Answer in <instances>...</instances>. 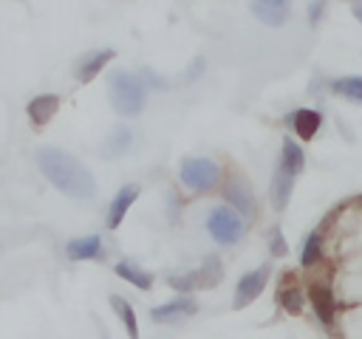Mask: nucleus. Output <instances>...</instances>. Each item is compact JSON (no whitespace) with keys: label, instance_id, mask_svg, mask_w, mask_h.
<instances>
[{"label":"nucleus","instance_id":"obj_1","mask_svg":"<svg viewBox=\"0 0 362 339\" xmlns=\"http://www.w3.org/2000/svg\"><path fill=\"white\" fill-rule=\"evenodd\" d=\"M34 161H37L40 172H42L59 192H65V195H71V198H79V201L96 195V181H93L90 170H88L79 158H74L71 153L45 144V147H37Z\"/></svg>","mask_w":362,"mask_h":339},{"label":"nucleus","instance_id":"obj_2","mask_svg":"<svg viewBox=\"0 0 362 339\" xmlns=\"http://www.w3.org/2000/svg\"><path fill=\"white\" fill-rule=\"evenodd\" d=\"M107 96L119 116H139L147 105V85L139 73L130 71H110L107 76Z\"/></svg>","mask_w":362,"mask_h":339},{"label":"nucleus","instance_id":"obj_3","mask_svg":"<svg viewBox=\"0 0 362 339\" xmlns=\"http://www.w3.org/2000/svg\"><path fill=\"white\" fill-rule=\"evenodd\" d=\"M178 181L195 195H209L221 189L223 172L212 158H184L178 167Z\"/></svg>","mask_w":362,"mask_h":339},{"label":"nucleus","instance_id":"obj_4","mask_svg":"<svg viewBox=\"0 0 362 339\" xmlns=\"http://www.w3.org/2000/svg\"><path fill=\"white\" fill-rule=\"evenodd\" d=\"M246 220L226 203L212 206L206 215V232L218 246H238L246 237Z\"/></svg>","mask_w":362,"mask_h":339},{"label":"nucleus","instance_id":"obj_5","mask_svg":"<svg viewBox=\"0 0 362 339\" xmlns=\"http://www.w3.org/2000/svg\"><path fill=\"white\" fill-rule=\"evenodd\" d=\"M305 297L311 302V311L314 316L325 325V328H334L337 325V291L331 285V277H308L305 282Z\"/></svg>","mask_w":362,"mask_h":339},{"label":"nucleus","instance_id":"obj_6","mask_svg":"<svg viewBox=\"0 0 362 339\" xmlns=\"http://www.w3.org/2000/svg\"><path fill=\"white\" fill-rule=\"evenodd\" d=\"M221 195H223L226 206H232L246 223L257 218V201H255V192H252V186H249L240 175H229V178L221 184Z\"/></svg>","mask_w":362,"mask_h":339},{"label":"nucleus","instance_id":"obj_7","mask_svg":"<svg viewBox=\"0 0 362 339\" xmlns=\"http://www.w3.org/2000/svg\"><path fill=\"white\" fill-rule=\"evenodd\" d=\"M272 271H274V268H272V263H263V266H257V268H252V271L240 274V280H238V285H235L232 308H235V311H243L246 305H252V302L266 291Z\"/></svg>","mask_w":362,"mask_h":339},{"label":"nucleus","instance_id":"obj_8","mask_svg":"<svg viewBox=\"0 0 362 339\" xmlns=\"http://www.w3.org/2000/svg\"><path fill=\"white\" fill-rule=\"evenodd\" d=\"M274 297H277L280 311H286L288 316H300V314L305 311V302H308L305 285L297 282L294 268H286V271L280 274V280H277V294H274Z\"/></svg>","mask_w":362,"mask_h":339},{"label":"nucleus","instance_id":"obj_9","mask_svg":"<svg viewBox=\"0 0 362 339\" xmlns=\"http://www.w3.org/2000/svg\"><path fill=\"white\" fill-rule=\"evenodd\" d=\"M195 314H198V299L192 294H178L170 302H161V305L150 308V319L161 322V325H170V322H178V319L195 316Z\"/></svg>","mask_w":362,"mask_h":339},{"label":"nucleus","instance_id":"obj_10","mask_svg":"<svg viewBox=\"0 0 362 339\" xmlns=\"http://www.w3.org/2000/svg\"><path fill=\"white\" fill-rule=\"evenodd\" d=\"M249 8L269 28H280L291 17V0H252Z\"/></svg>","mask_w":362,"mask_h":339},{"label":"nucleus","instance_id":"obj_11","mask_svg":"<svg viewBox=\"0 0 362 339\" xmlns=\"http://www.w3.org/2000/svg\"><path fill=\"white\" fill-rule=\"evenodd\" d=\"M286 124L303 138V141H311L317 136V130L322 127V113L314 110V107H300L294 113L286 116Z\"/></svg>","mask_w":362,"mask_h":339},{"label":"nucleus","instance_id":"obj_12","mask_svg":"<svg viewBox=\"0 0 362 339\" xmlns=\"http://www.w3.org/2000/svg\"><path fill=\"white\" fill-rule=\"evenodd\" d=\"M57 110H59V96H57V93H40V96H34V99L25 105L28 121H31L34 127H45V124L54 119Z\"/></svg>","mask_w":362,"mask_h":339},{"label":"nucleus","instance_id":"obj_13","mask_svg":"<svg viewBox=\"0 0 362 339\" xmlns=\"http://www.w3.org/2000/svg\"><path fill=\"white\" fill-rule=\"evenodd\" d=\"M65 254L68 260H99L105 251H102V237L99 234H85V237H74L65 243Z\"/></svg>","mask_w":362,"mask_h":339},{"label":"nucleus","instance_id":"obj_14","mask_svg":"<svg viewBox=\"0 0 362 339\" xmlns=\"http://www.w3.org/2000/svg\"><path fill=\"white\" fill-rule=\"evenodd\" d=\"M136 198H139V186H136V184L122 186V189L116 192V198L110 201V209H107V220H105V226H107V229H116V226L124 220L127 209L136 203Z\"/></svg>","mask_w":362,"mask_h":339},{"label":"nucleus","instance_id":"obj_15","mask_svg":"<svg viewBox=\"0 0 362 339\" xmlns=\"http://www.w3.org/2000/svg\"><path fill=\"white\" fill-rule=\"evenodd\" d=\"M113 59V48H102V51H93V54H88L85 59H79L76 62V79L82 82V85H88L90 79H96L99 73H102V68L107 65Z\"/></svg>","mask_w":362,"mask_h":339},{"label":"nucleus","instance_id":"obj_16","mask_svg":"<svg viewBox=\"0 0 362 339\" xmlns=\"http://www.w3.org/2000/svg\"><path fill=\"white\" fill-rule=\"evenodd\" d=\"M291 189H294V175L286 172L280 164L272 175V186H269V195H272V206L274 212H283L288 206V198H291Z\"/></svg>","mask_w":362,"mask_h":339},{"label":"nucleus","instance_id":"obj_17","mask_svg":"<svg viewBox=\"0 0 362 339\" xmlns=\"http://www.w3.org/2000/svg\"><path fill=\"white\" fill-rule=\"evenodd\" d=\"M113 271H116V277H122L124 282L136 285L139 291H150L153 282H156L150 271H144L141 266H136V263H130V260H119V263L113 266Z\"/></svg>","mask_w":362,"mask_h":339},{"label":"nucleus","instance_id":"obj_18","mask_svg":"<svg viewBox=\"0 0 362 339\" xmlns=\"http://www.w3.org/2000/svg\"><path fill=\"white\" fill-rule=\"evenodd\" d=\"M280 167L291 175H300L303 167H305V153L303 147L294 141V136H286L283 138V155H280Z\"/></svg>","mask_w":362,"mask_h":339},{"label":"nucleus","instance_id":"obj_19","mask_svg":"<svg viewBox=\"0 0 362 339\" xmlns=\"http://www.w3.org/2000/svg\"><path fill=\"white\" fill-rule=\"evenodd\" d=\"M322 229L311 232L303 243V251H300V268H317V263L322 260Z\"/></svg>","mask_w":362,"mask_h":339},{"label":"nucleus","instance_id":"obj_20","mask_svg":"<svg viewBox=\"0 0 362 339\" xmlns=\"http://www.w3.org/2000/svg\"><path fill=\"white\" fill-rule=\"evenodd\" d=\"M107 302H110V308L116 311L119 322L124 325L127 336H130V339H139V322H136V311H133V305H130L127 299H122L119 294H113V297H110Z\"/></svg>","mask_w":362,"mask_h":339},{"label":"nucleus","instance_id":"obj_21","mask_svg":"<svg viewBox=\"0 0 362 339\" xmlns=\"http://www.w3.org/2000/svg\"><path fill=\"white\" fill-rule=\"evenodd\" d=\"M198 274H201V288H215L223 280V260L218 254H204Z\"/></svg>","mask_w":362,"mask_h":339},{"label":"nucleus","instance_id":"obj_22","mask_svg":"<svg viewBox=\"0 0 362 339\" xmlns=\"http://www.w3.org/2000/svg\"><path fill=\"white\" fill-rule=\"evenodd\" d=\"M167 285H170L175 294H195V291H201V274H198V268H195V271L170 274V277H167Z\"/></svg>","mask_w":362,"mask_h":339},{"label":"nucleus","instance_id":"obj_23","mask_svg":"<svg viewBox=\"0 0 362 339\" xmlns=\"http://www.w3.org/2000/svg\"><path fill=\"white\" fill-rule=\"evenodd\" d=\"M331 90L362 105V76H339V79L331 82Z\"/></svg>","mask_w":362,"mask_h":339},{"label":"nucleus","instance_id":"obj_24","mask_svg":"<svg viewBox=\"0 0 362 339\" xmlns=\"http://www.w3.org/2000/svg\"><path fill=\"white\" fill-rule=\"evenodd\" d=\"M130 141H133V133H130L127 127H116V130L107 136V141H105V155H119V153H124V150L130 147Z\"/></svg>","mask_w":362,"mask_h":339},{"label":"nucleus","instance_id":"obj_25","mask_svg":"<svg viewBox=\"0 0 362 339\" xmlns=\"http://www.w3.org/2000/svg\"><path fill=\"white\" fill-rule=\"evenodd\" d=\"M269 254H272L274 260H280V257L288 254V243H286L280 226H272V232H269Z\"/></svg>","mask_w":362,"mask_h":339},{"label":"nucleus","instance_id":"obj_26","mask_svg":"<svg viewBox=\"0 0 362 339\" xmlns=\"http://www.w3.org/2000/svg\"><path fill=\"white\" fill-rule=\"evenodd\" d=\"M139 79L147 85V90H170V82L158 73H153L150 68H139Z\"/></svg>","mask_w":362,"mask_h":339},{"label":"nucleus","instance_id":"obj_27","mask_svg":"<svg viewBox=\"0 0 362 339\" xmlns=\"http://www.w3.org/2000/svg\"><path fill=\"white\" fill-rule=\"evenodd\" d=\"M325 6H328V0H311V6H308V23H311V25H317V23L322 20Z\"/></svg>","mask_w":362,"mask_h":339},{"label":"nucleus","instance_id":"obj_28","mask_svg":"<svg viewBox=\"0 0 362 339\" xmlns=\"http://www.w3.org/2000/svg\"><path fill=\"white\" fill-rule=\"evenodd\" d=\"M204 65H206V62H204V56H195V59H192V65H189V71H187V76H184V79H187V82H195V79H198V76H201V73H204Z\"/></svg>","mask_w":362,"mask_h":339},{"label":"nucleus","instance_id":"obj_29","mask_svg":"<svg viewBox=\"0 0 362 339\" xmlns=\"http://www.w3.org/2000/svg\"><path fill=\"white\" fill-rule=\"evenodd\" d=\"M354 17L362 23V6H354Z\"/></svg>","mask_w":362,"mask_h":339},{"label":"nucleus","instance_id":"obj_30","mask_svg":"<svg viewBox=\"0 0 362 339\" xmlns=\"http://www.w3.org/2000/svg\"><path fill=\"white\" fill-rule=\"evenodd\" d=\"M348 3H354V6H362V0H348Z\"/></svg>","mask_w":362,"mask_h":339},{"label":"nucleus","instance_id":"obj_31","mask_svg":"<svg viewBox=\"0 0 362 339\" xmlns=\"http://www.w3.org/2000/svg\"><path fill=\"white\" fill-rule=\"evenodd\" d=\"M102 339H107V333H102Z\"/></svg>","mask_w":362,"mask_h":339}]
</instances>
